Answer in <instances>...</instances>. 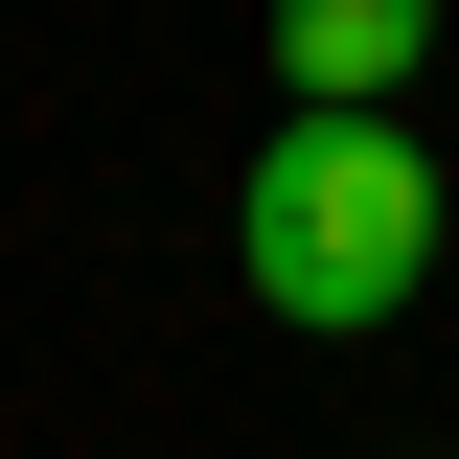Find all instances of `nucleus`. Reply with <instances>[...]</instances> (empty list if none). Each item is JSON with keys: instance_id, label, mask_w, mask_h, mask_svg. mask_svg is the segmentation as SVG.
I'll use <instances>...</instances> for the list:
<instances>
[{"instance_id": "obj_1", "label": "nucleus", "mask_w": 459, "mask_h": 459, "mask_svg": "<svg viewBox=\"0 0 459 459\" xmlns=\"http://www.w3.org/2000/svg\"><path fill=\"white\" fill-rule=\"evenodd\" d=\"M230 253H253V299H276L299 344H368V322H391V299L459 253V184L413 161L391 115H276V138H253Z\"/></svg>"}, {"instance_id": "obj_2", "label": "nucleus", "mask_w": 459, "mask_h": 459, "mask_svg": "<svg viewBox=\"0 0 459 459\" xmlns=\"http://www.w3.org/2000/svg\"><path fill=\"white\" fill-rule=\"evenodd\" d=\"M413 47H437V0H276V115H391Z\"/></svg>"}]
</instances>
